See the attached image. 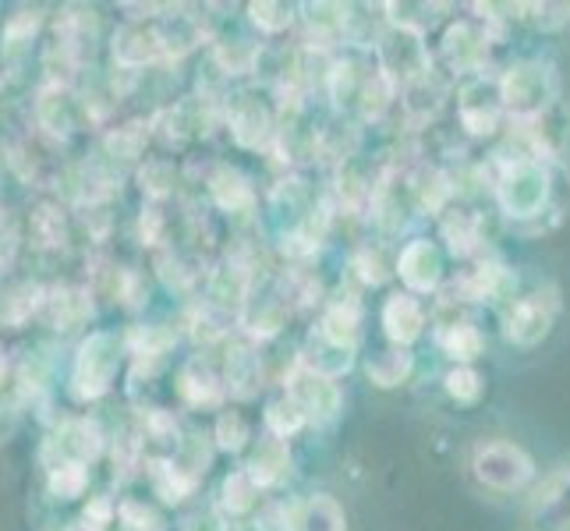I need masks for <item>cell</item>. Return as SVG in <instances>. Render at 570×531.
I'll return each mask as SVG.
<instances>
[{"label":"cell","mask_w":570,"mask_h":531,"mask_svg":"<svg viewBox=\"0 0 570 531\" xmlns=\"http://www.w3.org/2000/svg\"><path fill=\"white\" fill-rule=\"evenodd\" d=\"M503 104L518 117H542L553 96V78L539 65H521L503 78Z\"/></svg>","instance_id":"cell-2"},{"label":"cell","mask_w":570,"mask_h":531,"mask_svg":"<svg viewBox=\"0 0 570 531\" xmlns=\"http://www.w3.org/2000/svg\"><path fill=\"white\" fill-rule=\"evenodd\" d=\"M429 71V57H425V47L415 32H393L383 39V75L390 82H407L415 86L422 82Z\"/></svg>","instance_id":"cell-6"},{"label":"cell","mask_w":570,"mask_h":531,"mask_svg":"<svg viewBox=\"0 0 570 531\" xmlns=\"http://www.w3.org/2000/svg\"><path fill=\"white\" fill-rule=\"evenodd\" d=\"M266 422L273 429V436H287V432H294L305 422V415H302V407L294 401H277V404H269Z\"/></svg>","instance_id":"cell-26"},{"label":"cell","mask_w":570,"mask_h":531,"mask_svg":"<svg viewBox=\"0 0 570 531\" xmlns=\"http://www.w3.org/2000/svg\"><path fill=\"white\" fill-rule=\"evenodd\" d=\"M216 440H220V446H227V450H242L245 446V440H248V425H245V419L242 415H220V422H216Z\"/></svg>","instance_id":"cell-31"},{"label":"cell","mask_w":570,"mask_h":531,"mask_svg":"<svg viewBox=\"0 0 570 531\" xmlns=\"http://www.w3.org/2000/svg\"><path fill=\"white\" fill-rule=\"evenodd\" d=\"M443 347L454 354V358H461V362H468V358H475V354L482 351V337H479V330L475 326H468V323H461V326H454L443 337Z\"/></svg>","instance_id":"cell-25"},{"label":"cell","mask_w":570,"mask_h":531,"mask_svg":"<svg viewBox=\"0 0 570 531\" xmlns=\"http://www.w3.org/2000/svg\"><path fill=\"white\" fill-rule=\"evenodd\" d=\"M294 531H344V514L330 496H316L305 503L298 521H294Z\"/></svg>","instance_id":"cell-18"},{"label":"cell","mask_w":570,"mask_h":531,"mask_svg":"<svg viewBox=\"0 0 570 531\" xmlns=\"http://www.w3.org/2000/svg\"><path fill=\"white\" fill-rule=\"evenodd\" d=\"M549 319H553V308H549L542 294H532V298L518 302L507 316V337L514 344H535L539 337H546Z\"/></svg>","instance_id":"cell-9"},{"label":"cell","mask_w":570,"mask_h":531,"mask_svg":"<svg viewBox=\"0 0 570 531\" xmlns=\"http://www.w3.org/2000/svg\"><path fill=\"white\" fill-rule=\"evenodd\" d=\"M50 489H53V496L75 500L86 489V468L82 464H61V468H53L50 471Z\"/></svg>","instance_id":"cell-24"},{"label":"cell","mask_w":570,"mask_h":531,"mask_svg":"<svg viewBox=\"0 0 570 531\" xmlns=\"http://www.w3.org/2000/svg\"><path fill=\"white\" fill-rule=\"evenodd\" d=\"M117 358H121V347L110 333H92V337L78 347L75 372H71V393L78 401H96L114 386L117 376Z\"/></svg>","instance_id":"cell-1"},{"label":"cell","mask_w":570,"mask_h":531,"mask_svg":"<svg viewBox=\"0 0 570 531\" xmlns=\"http://www.w3.org/2000/svg\"><path fill=\"white\" fill-rule=\"evenodd\" d=\"M32 230L39 245H61L65 242V224H61V213L43 206L39 213H32Z\"/></svg>","instance_id":"cell-27"},{"label":"cell","mask_w":570,"mask_h":531,"mask_svg":"<svg viewBox=\"0 0 570 531\" xmlns=\"http://www.w3.org/2000/svg\"><path fill=\"white\" fill-rule=\"evenodd\" d=\"M475 471H479V479L485 485H493V489H518L524 485L528 479H532V461H528L518 446H510V443H489L479 450V458H475Z\"/></svg>","instance_id":"cell-4"},{"label":"cell","mask_w":570,"mask_h":531,"mask_svg":"<svg viewBox=\"0 0 570 531\" xmlns=\"http://www.w3.org/2000/svg\"><path fill=\"white\" fill-rule=\"evenodd\" d=\"M139 125H128V128H117L107 135V146L114 156H121V160H131V156H139L142 142H146V131H135Z\"/></svg>","instance_id":"cell-30"},{"label":"cell","mask_w":570,"mask_h":531,"mask_svg":"<svg viewBox=\"0 0 570 531\" xmlns=\"http://www.w3.org/2000/svg\"><path fill=\"white\" fill-rule=\"evenodd\" d=\"M528 11H539V14H535V22L546 26V29L570 22V8H567V4H546V8H528Z\"/></svg>","instance_id":"cell-35"},{"label":"cell","mask_w":570,"mask_h":531,"mask_svg":"<svg viewBox=\"0 0 570 531\" xmlns=\"http://www.w3.org/2000/svg\"><path fill=\"white\" fill-rule=\"evenodd\" d=\"M117 514H121L125 531H164L160 518H156L149 507L135 503V500H125V503H121V510H117Z\"/></svg>","instance_id":"cell-28"},{"label":"cell","mask_w":570,"mask_h":531,"mask_svg":"<svg viewBox=\"0 0 570 531\" xmlns=\"http://www.w3.org/2000/svg\"><path fill=\"white\" fill-rule=\"evenodd\" d=\"M255 528H259V531H294L291 514H287L281 503H266L259 510V521H255Z\"/></svg>","instance_id":"cell-34"},{"label":"cell","mask_w":570,"mask_h":531,"mask_svg":"<svg viewBox=\"0 0 570 531\" xmlns=\"http://www.w3.org/2000/svg\"><path fill=\"white\" fill-rule=\"evenodd\" d=\"M383 326H386V337L397 341V344H407L415 341L422 326H425V316H422V305L411 298V294H393L383 308Z\"/></svg>","instance_id":"cell-11"},{"label":"cell","mask_w":570,"mask_h":531,"mask_svg":"<svg viewBox=\"0 0 570 531\" xmlns=\"http://www.w3.org/2000/svg\"><path fill=\"white\" fill-rule=\"evenodd\" d=\"M114 57H117V65H121L125 71L153 65V61H164L167 43H164L160 26H156V22H128L121 32L114 36Z\"/></svg>","instance_id":"cell-5"},{"label":"cell","mask_w":570,"mask_h":531,"mask_svg":"<svg viewBox=\"0 0 570 531\" xmlns=\"http://www.w3.org/2000/svg\"><path fill=\"white\" fill-rule=\"evenodd\" d=\"M227 386L230 393H238V397H252L255 390H259V362H255V354L238 347L227 358Z\"/></svg>","instance_id":"cell-21"},{"label":"cell","mask_w":570,"mask_h":531,"mask_svg":"<svg viewBox=\"0 0 570 531\" xmlns=\"http://www.w3.org/2000/svg\"><path fill=\"white\" fill-rule=\"evenodd\" d=\"M446 390H450V397H454V401L471 404V401H479L482 380H479L471 368H454V372H450V376H446Z\"/></svg>","instance_id":"cell-29"},{"label":"cell","mask_w":570,"mask_h":531,"mask_svg":"<svg viewBox=\"0 0 570 531\" xmlns=\"http://www.w3.org/2000/svg\"><path fill=\"white\" fill-rule=\"evenodd\" d=\"M75 100L68 86L53 82L43 96H39V128H47L50 135H68L75 128Z\"/></svg>","instance_id":"cell-12"},{"label":"cell","mask_w":570,"mask_h":531,"mask_svg":"<svg viewBox=\"0 0 570 531\" xmlns=\"http://www.w3.org/2000/svg\"><path fill=\"white\" fill-rule=\"evenodd\" d=\"M185 531H224V524L216 514H195L185 521Z\"/></svg>","instance_id":"cell-36"},{"label":"cell","mask_w":570,"mask_h":531,"mask_svg":"<svg viewBox=\"0 0 570 531\" xmlns=\"http://www.w3.org/2000/svg\"><path fill=\"white\" fill-rule=\"evenodd\" d=\"M68 531H104V528H96L92 521H86V518H82V521H75V524H71Z\"/></svg>","instance_id":"cell-37"},{"label":"cell","mask_w":570,"mask_h":531,"mask_svg":"<svg viewBox=\"0 0 570 531\" xmlns=\"http://www.w3.org/2000/svg\"><path fill=\"white\" fill-rule=\"evenodd\" d=\"M407 368H411V354L397 347V351L376 354V358L368 362V376H372V383H380V386H397L407 376Z\"/></svg>","instance_id":"cell-22"},{"label":"cell","mask_w":570,"mask_h":531,"mask_svg":"<svg viewBox=\"0 0 570 531\" xmlns=\"http://www.w3.org/2000/svg\"><path fill=\"white\" fill-rule=\"evenodd\" d=\"M248 11H252V18H255V26H263L266 32H281V29H287V26H291V18H294L284 4H252Z\"/></svg>","instance_id":"cell-33"},{"label":"cell","mask_w":570,"mask_h":531,"mask_svg":"<svg viewBox=\"0 0 570 531\" xmlns=\"http://www.w3.org/2000/svg\"><path fill=\"white\" fill-rule=\"evenodd\" d=\"M230 128H234V139H238L242 146H248V149H255V146L266 142L273 121H269V114H266L263 104H255V100H248V96H242V104L234 107Z\"/></svg>","instance_id":"cell-13"},{"label":"cell","mask_w":570,"mask_h":531,"mask_svg":"<svg viewBox=\"0 0 570 531\" xmlns=\"http://www.w3.org/2000/svg\"><path fill=\"white\" fill-rule=\"evenodd\" d=\"M291 401L302 407V415L333 419L341 407V393L330 383V376H320L316 368L298 365L291 372Z\"/></svg>","instance_id":"cell-7"},{"label":"cell","mask_w":570,"mask_h":531,"mask_svg":"<svg viewBox=\"0 0 570 531\" xmlns=\"http://www.w3.org/2000/svg\"><path fill=\"white\" fill-rule=\"evenodd\" d=\"M139 181H142V188L149 191V195H167L170 191V185H174V170H170V164H164V160H153V164H146V170L139 174Z\"/></svg>","instance_id":"cell-32"},{"label":"cell","mask_w":570,"mask_h":531,"mask_svg":"<svg viewBox=\"0 0 570 531\" xmlns=\"http://www.w3.org/2000/svg\"><path fill=\"white\" fill-rule=\"evenodd\" d=\"M489 39L482 32H471V26H458L446 36V57L458 71H475L485 57Z\"/></svg>","instance_id":"cell-16"},{"label":"cell","mask_w":570,"mask_h":531,"mask_svg":"<svg viewBox=\"0 0 570 531\" xmlns=\"http://www.w3.org/2000/svg\"><path fill=\"white\" fill-rule=\"evenodd\" d=\"M178 390H181V397L195 407H213V404H220V380L213 376V372L203 365V362H191L181 368V376H178Z\"/></svg>","instance_id":"cell-14"},{"label":"cell","mask_w":570,"mask_h":531,"mask_svg":"<svg viewBox=\"0 0 570 531\" xmlns=\"http://www.w3.org/2000/svg\"><path fill=\"white\" fill-rule=\"evenodd\" d=\"M284 468H287L284 440H266V443H259V454L252 458L248 475L255 479V485H269V482H277L284 475Z\"/></svg>","instance_id":"cell-20"},{"label":"cell","mask_w":570,"mask_h":531,"mask_svg":"<svg viewBox=\"0 0 570 531\" xmlns=\"http://www.w3.org/2000/svg\"><path fill=\"white\" fill-rule=\"evenodd\" d=\"M500 203L507 206L510 216H532L546 203V174L528 160L518 164L507 174V181L500 185Z\"/></svg>","instance_id":"cell-8"},{"label":"cell","mask_w":570,"mask_h":531,"mask_svg":"<svg viewBox=\"0 0 570 531\" xmlns=\"http://www.w3.org/2000/svg\"><path fill=\"white\" fill-rule=\"evenodd\" d=\"M213 199H216V206H224V209H248L252 206V188H248V181L238 174V170H216V177H213Z\"/></svg>","instance_id":"cell-19"},{"label":"cell","mask_w":570,"mask_h":531,"mask_svg":"<svg viewBox=\"0 0 570 531\" xmlns=\"http://www.w3.org/2000/svg\"><path fill=\"white\" fill-rule=\"evenodd\" d=\"M532 514L546 528H567L570 524V471H560V475H553L539 489L535 503H532Z\"/></svg>","instance_id":"cell-10"},{"label":"cell","mask_w":570,"mask_h":531,"mask_svg":"<svg viewBox=\"0 0 570 531\" xmlns=\"http://www.w3.org/2000/svg\"><path fill=\"white\" fill-rule=\"evenodd\" d=\"M401 273L411 287H432L440 277V255L429 242H415L407 245L404 255H401Z\"/></svg>","instance_id":"cell-15"},{"label":"cell","mask_w":570,"mask_h":531,"mask_svg":"<svg viewBox=\"0 0 570 531\" xmlns=\"http://www.w3.org/2000/svg\"><path fill=\"white\" fill-rule=\"evenodd\" d=\"M255 493H259V485H255V479L248 475V471H234V475H227L224 482V510H230V514H242V510L252 507Z\"/></svg>","instance_id":"cell-23"},{"label":"cell","mask_w":570,"mask_h":531,"mask_svg":"<svg viewBox=\"0 0 570 531\" xmlns=\"http://www.w3.org/2000/svg\"><path fill=\"white\" fill-rule=\"evenodd\" d=\"M149 479H153V493L160 496L164 503H181L191 493V485H195V479L188 475V471L178 468V464H170V461H153L149 464Z\"/></svg>","instance_id":"cell-17"},{"label":"cell","mask_w":570,"mask_h":531,"mask_svg":"<svg viewBox=\"0 0 570 531\" xmlns=\"http://www.w3.org/2000/svg\"><path fill=\"white\" fill-rule=\"evenodd\" d=\"M100 450H104V436H100V429H96V422L68 419L43 450V458L57 454V461L47 464V471L61 468V464H82L86 468V464H92L96 458H100Z\"/></svg>","instance_id":"cell-3"}]
</instances>
